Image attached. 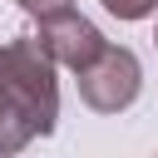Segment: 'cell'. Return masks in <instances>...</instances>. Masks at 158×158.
<instances>
[{
	"label": "cell",
	"mask_w": 158,
	"mask_h": 158,
	"mask_svg": "<svg viewBox=\"0 0 158 158\" xmlns=\"http://www.w3.org/2000/svg\"><path fill=\"white\" fill-rule=\"evenodd\" d=\"M54 69L59 64L49 59L35 30L0 44V158L54 133V118H59Z\"/></svg>",
	"instance_id": "6da1fadb"
},
{
	"label": "cell",
	"mask_w": 158,
	"mask_h": 158,
	"mask_svg": "<svg viewBox=\"0 0 158 158\" xmlns=\"http://www.w3.org/2000/svg\"><path fill=\"white\" fill-rule=\"evenodd\" d=\"M138 94H143V64L123 44H104V54L79 69V99L94 114H123L133 109Z\"/></svg>",
	"instance_id": "7a4b0ae2"
},
{
	"label": "cell",
	"mask_w": 158,
	"mask_h": 158,
	"mask_svg": "<svg viewBox=\"0 0 158 158\" xmlns=\"http://www.w3.org/2000/svg\"><path fill=\"white\" fill-rule=\"evenodd\" d=\"M35 25H40L35 35H40V44L49 49V59H54L59 69H74V74H79L84 64H94V59L104 54V44H109L104 30H99L94 20H84L74 5L59 10V15H44V20H35Z\"/></svg>",
	"instance_id": "3957f363"
},
{
	"label": "cell",
	"mask_w": 158,
	"mask_h": 158,
	"mask_svg": "<svg viewBox=\"0 0 158 158\" xmlns=\"http://www.w3.org/2000/svg\"><path fill=\"white\" fill-rule=\"evenodd\" d=\"M114 20H148L153 10H158V0H99Z\"/></svg>",
	"instance_id": "277c9868"
},
{
	"label": "cell",
	"mask_w": 158,
	"mask_h": 158,
	"mask_svg": "<svg viewBox=\"0 0 158 158\" xmlns=\"http://www.w3.org/2000/svg\"><path fill=\"white\" fill-rule=\"evenodd\" d=\"M15 5H20L30 20H44V15H59V10H69L74 0H15Z\"/></svg>",
	"instance_id": "5b68a950"
},
{
	"label": "cell",
	"mask_w": 158,
	"mask_h": 158,
	"mask_svg": "<svg viewBox=\"0 0 158 158\" xmlns=\"http://www.w3.org/2000/svg\"><path fill=\"white\" fill-rule=\"evenodd\" d=\"M153 15H158V10H153ZM153 44H158V25H153Z\"/></svg>",
	"instance_id": "8992f818"
}]
</instances>
